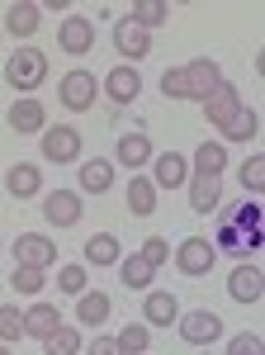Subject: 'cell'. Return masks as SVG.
<instances>
[{
	"label": "cell",
	"mask_w": 265,
	"mask_h": 355,
	"mask_svg": "<svg viewBox=\"0 0 265 355\" xmlns=\"http://www.w3.org/2000/svg\"><path fill=\"white\" fill-rule=\"evenodd\" d=\"M223 85V67L213 62V57H194L185 67H171L166 76H161V95L166 100H209L213 90Z\"/></svg>",
	"instance_id": "obj_1"
},
{
	"label": "cell",
	"mask_w": 265,
	"mask_h": 355,
	"mask_svg": "<svg viewBox=\"0 0 265 355\" xmlns=\"http://www.w3.org/2000/svg\"><path fill=\"white\" fill-rule=\"evenodd\" d=\"M5 81L15 85V90H38V85L48 81V53H38V48H19V53L5 62Z\"/></svg>",
	"instance_id": "obj_2"
},
{
	"label": "cell",
	"mask_w": 265,
	"mask_h": 355,
	"mask_svg": "<svg viewBox=\"0 0 265 355\" xmlns=\"http://www.w3.org/2000/svg\"><path fill=\"white\" fill-rule=\"evenodd\" d=\"M95 95H100V81H95V71H85V67H71V71L57 81V100L71 114L95 110Z\"/></svg>",
	"instance_id": "obj_3"
},
{
	"label": "cell",
	"mask_w": 265,
	"mask_h": 355,
	"mask_svg": "<svg viewBox=\"0 0 265 355\" xmlns=\"http://www.w3.org/2000/svg\"><path fill=\"white\" fill-rule=\"evenodd\" d=\"M213 261H218V251H213L209 237H185V242L176 246V270L189 275V279L209 275V270H213Z\"/></svg>",
	"instance_id": "obj_4"
},
{
	"label": "cell",
	"mask_w": 265,
	"mask_h": 355,
	"mask_svg": "<svg viewBox=\"0 0 265 355\" xmlns=\"http://www.w3.org/2000/svg\"><path fill=\"white\" fill-rule=\"evenodd\" d=\"M176 327H180V336H185L189 346H199V351H204V346H213V341L223 336V318L209 313V308H194V313H180V322H176Z\"/></svg>",
	"instance_id": "obj_5"
},
{
	"label": "cell",
	"mask_w": 265,
	"mask_h": 355,
	"mask_svg": "<svg viewBox=\"0 0 265 355\" xmlns=\"http://www.w3.org/2000/svg\"><path fill=\"white\" fill-rule=\"evenodd\" d=\"M57 261V242L43 232H19L15 237V266H33V270H48Z\"/></svg>",
	"instance_id": "obj_6"
},
{
	"label": "cell",
	"mask_w": 265,
	"mask_h": 355,
	"mask_svg": "<svg viewBox=\"0 0 265 355\" xmlns=\"http://www.w3.org/2000/svg\"><path fill=\"white\" fill-rule=\"evenodd\" d=\"M147 180L157 185V194L189 185V157H180V152H157V157H152V175H147Z\"/></svg>",
	"instance_id": "obj_7"
},
{
	"label": "cell",
	"mask_w": 265,
	"mask_h": 355,
	"mask_svg": "<svg viewBox=\"0 0 265 355\" xmlns=\"http://www.w3.org/2000/svg\"><path fill=\"white\" fill-rule=\"evenodd\" d=\"M57 48L67 57H85L95 48V24L90 19H80V15H67L62 24H57Z\"/></svg>",
	"instance_id": "obj_8"
},
{
	"label": "cell",
	"mask_w": 265,
	"mask_h": 355,
	"mask_svg": "<svg viewBox=\"0 0 265 355\" xmlns=\"http://www.w3.org/2000/svg\"><path fill=\"white\" fill-rule=\"evenodd\" d=\"M171 322H180V303L171 289H147L142 294V327H171Z\"/></svg>",
	"instance_id": "obj_9"
},
{
	"label": "cell",
	"mask_w": 265,
	"mask_h": 355,
	"mask_svg": "<svg viewBox=\"0 0 265 355\" xmlns=\"http://www.w3.org/2000/svg\"><path fill=\"white\" fill-rule=\"evenodd\" d=\"M43 157L53 166H67L80 157V133L71 123H57V128H43Z\"/></svg>",
	"instance_id": "obj_10"
},
{
	"label": "cell",
	"mask_w": 265,
	"mask_h": 355,
	"mask_svg": "<svg viewBox=\"0 0 265 355\" xmlns=\"http://www.w3.org/2000/svg\"><path fill=\"white\" fill-rule=\"evenodd\" d=\"M114 48H119V57L132 67V62H142V57L152 53V33H147V28H137L128 15H123V19L114 24Z\"/></svg>",
	"instance_id": "obj_11"
},
{
	"label": "cell",
	"mask_w": 265,
	"mask_h": 355,
	"mask_svg": "<svg viewBox=\"0 0 265 355\" xmlns=\"http://www.w3.org/2000/svg\"><path fill=\"white\" fill-rule=\"evenodd\" d=\"M228 299L256 308V303L265 299V275H261V266H237V270L228 275Z\"/></svg>",
	"instance_id": "obj_12"
},
{
	"label": "cell",
	"mask_w": 265,
	"mask_h": 355,
	"mask_svg": "<svg viewBox=\"0 0 265 355\" xmlns=\"http://www.w3.org/2000/svg\"><path fill=\"white\" fill-rule=\"evenodd\" d=\"M5 123H10L15 133H43V128H48V105H43V100H33V95H24V100H15V105H10Z\"/></svg>",
	"instance_id": "obj_13"
},
{
	"label": "cell",
	"mask_w": 265,
	"mask_h": 355,
	"mask_svg": "<svg viewBox=\"0 0 265 355\" xmlns=\"http://www.w3.org/2000/svg\"><path fill=\"white\" fill-rule=\"evenodd\" d=\"M43 218L53 223V227H76V223H80V194L76 190L43 194Z\"/></svg>",
	"instance_id": "obj_14"
},
{
	"label": "cell",
	"mask_w": 265,
	"mask_h": 355,
	"mask_svg": "<svg viewBox=\"0 0 265 355\" xmlns=\"http://www.w3.org/2000/svg\"><path fill=\"white\" fill-rule=\"evenodd\" d=\"M100 90H105L114 105H132V100L142 95V76H137V67H128V62H123V67H114L105 81H100Z\"/></svg>",
	"instance_id": "obj_15"
},
{
	"label": "cell",
	"mask_w": 265,
	"mask_h": 355,
	"mask_svg": "<svg viewBox=\"0 0 265 355\" xmlns=\"http://www.w3.org/2000/svg\"><path fill=\"white\" fill-rule=\"evenodd\" d=\"M152 157H157V152H152L147 133H123L119 142H114V162H119V166H128L132 175H137L142 166H152Z\"/></svg>",
	"instance_id": "obj_16"
},
{
	"label": "cell",
	"mask_w": 265,
	"mask_h": 355,
	"mask_svg": "<svg viewBox=\"0 0 265 355\" xmlns=\"http://www.w3.org/2000/svg\"><path fill=\"white\" fill-rule=\"evenodd\" d=\"M57 327H62V313H57V303L38 299V303H28V308H24V336H33V341H48Z\"/></svg>",
	"instance_id": "obj_17"
},
{
	"label": "cell",
	"mask_w": 265,
	"mask_h": 355,
	"mask_svg": "<svg viewBox=\"0 0 265 355\" xmlns=\"http://www.w3.org/2000/svg\"><path fill=\"white\" fill-rule=\"evenodd\" d=\"M223 171H228V147H223V142H199L194 157H189V175L223 180Z\"/></svg>",
	"instance_id": "obj_18"
},
{
	"label": "cell",
	"mask_w": 265,
	"mask_h": 355,
	"mask_svg": "<svg viewBox=\"0 0 265 355\" xmlns=\"http://www.w3.org/2000/svg\"><path fill=\"white\" fill-rule=\"evenodd\" d=\"M218 223H228V227H237L241 237H251V232H265V209H261V199H241L232 209H223Z\"/></svg>",
	"instance_id": "obj_19"
},
{
	"label": "cell",
	"mask_w": 265,
	"mask_h": 355,
	"mask_svg": "<svg viewBox=\"0 0 265 355\" xmlns=\"http://www.w3.org/2000/svg\"><path fill=\"white\" fill-rule=\"evenodd\" d=\"M38 19H43V5H38V0H15V5L5 10V33L33 38V33H38Z\"/></svg>",
	"instance_id": "obj_20"
},
{
	"label": "cell",
	"mask_w": 265,
	"mask_h": 355,
	"mask_svg": "<svg viewBox=\"0 0 265 355\" xmlns=\"http://www.w3.org/2000/svg\"><path fill=\"white\" fill-rule=\"evenodd\" d=\"M237 110H241V90L232 81H223L209 100H204V119H209V123H218V128H223V123H228Z\"/></svg>",
	"instance_id": "obj_21"
},
{
	"label": "cell",
	"mask_w": 265,
	"mask_h": 355,
	"mask_svg": "<svg viewBox=\"0 0 265 355\" xmlns=\"http://www.w3.org/2000/svg\"><path fill=\"white\" fill-rule=\"evenodd\" d=\"M109 313H114V303H109L105 289H85V294L76 299V322L80 327H105Z\"/></svg>",
	"instance_id": "obj_22"
},
{
	"label": "cell",
	"mask_w": 265,
	"mask_h": 355,
	"mask_svg": "<svg viewBox=\"0 0 265 355\" xmlns=\"http://www.w3.org/2000/svg\"><path fill=\"white\" fill-rule=\"evenodd\" d=\"M218 204H223V180H204V175H189V209L194 214H218Z\"/></svg>",
	"instance_id": "obj_23"
},
{
	"label": "cell",
	"mask_w": 265,
	"mask_h": 355,
	"mask_svg": "<svg viewBox=\"0 0 265 355\" xmlns=\"http://www.w3.org/2000/svg\"><path fill=\"white\" fill-rule=\"evenodd\" d=\"M5 190L15 194V199H33V194L43 190V175H38V166H28V162L10 166V171H5Z\"/></svg>",
	"instance_id": "obj_24"
},
{
	"label": "cell",
	"mask_w": 265,
	"mask_h": 355,
	"mask_svg": "<svg viewBox=\"0 0 265 355\" xmlns=\"http://www.w3.org/2000/svg\"><path fill=\"white\" fill-rule=\"evenodd\" d=\"M256 133H261V114L251 110V105H241V110L223 123V137H228V142H256ZM228 142H223V147H228Z\"/></svg>",
	"instance_id": "obj_25"
},
{
	"label": "cell",
	"mask_w": 265,
	"mask_h": 355,
	"mask_svg": "<svg viewBox=\"0 0 265 355\" xmlns=\"http://www.w3.org/2000/svg\"><path fill=\"white\" fill-rule=\"evenodd\" d=\"M128 214L132 218H152L157 214V185L147 175H132L128 180Z\"/></svg>",
	"instance_id": "obj_26"
},
{
	"label": "cell",
	"mask_w": 265,
	"mask_h": 355,
	"mask_svg": "<svg viewBox=\"0 0 265 355\" xmlns=\"http://www.w3.org/2000/svg\"><path fill=\"white\" fill-rule=\"evenodd\" d=\"M85 261H90V266H119V261H123V246H119L114 232H95V237L85 242Z\"/></svg>",
	"instance_id": "obj_27"
},
{
	"label": "cell",
	"mask_w": 265,
	"mask_h": 355,
	"mask_svg": "<svg viewBox=\"0 0 265 355\" xmlns=\"http://www.w3.org/2000/svg\"><path fill=\"white\" fill-rule=\"evenodd\" d=\"M114 185V162L95 157V162H80V190L85 194H105Z\"/></svg>",
	"instance_id": "obj_28"
},
{
	"label": "cell",
	"mask_w": 265,
	"mask_h": 355,
	"mask_svg": "<svg viewBox=\"0 0 265 355\" xmlns=\"http://www.w3.org/2000/svg\"><path fill=\"white\" fill-rule=\"evenodd\" d=\"M128 19L137 28H147V33H152V28H161L166 19H171V5H166V0H132V15H128Z\"/></svg>",
	"instance_id": "obj_29"
},
{
	"label": "cell",
	"mask_w": 265,
	"mask_h": 355,
	"mask_svg": "<svg viewBox=\"0 0 265 355\" xmlns=\"http://www.w3.org/2000/svg\"><path fill=\"white\" fill-rule=\"evenodd\" d=\"M119 279H123L128 289H142V294H147L152 279H157V270H152L142 256H123V261H119Z\"/></svg>",
	"instance_id": "obj_30"
},
{
	"label": "cell",
	"mask_w": 265,
	"mask_h": 355,
	"mask_svg": "<svg viewBox=\"0 0 265 355\" xmlns=\"http://www.w3.org/2000/svg\"><path fill=\"white\" fill-rule=\"evenodd\" d=\"M237 180H241V190L251 194V199H261V190H265V157H261V152H251V157L241 162Z\"/></svg>",
	"instance_id": "obj_31"
},
{
	"label": "cell",
	"mask_w": 265,
	"mask_h": 355,
	"mask_svg": "<svg viewBox=\"0 0 265 355\" xmlns=\"http://www.w3.org/2000/svg\"><path fill=\"white\" fill-rule=\"evenodd\" d=\"M114 346H119V355H147V346H152V331L142 327V322H128V327L114 336Z\"/></svg>",
	"instance_id": "obj_32"
},
{
	"label": "cell",
	"mask_w": 265,
	"mask_h": 355,
	"mask_svg": "<svg viewBox=\"0 0 265 355\" xmlns=\"http://www.w3.org/2000/svg\"><path fill=\"white\" fill-rule=\"evenodd\" d=\"M24 336V313L15 303H0V346H15Z\"/></svg>",
	"instance_id": "obj_33"
},
{
	"label": "cell",
	"mask_w": 265,
	"mask_h": 355,
	"mask_svg": "<svg viewBox=\"0 0 265 355\" xmlns=\"http://www.w3.org/2000/svg\"><path fill=\"white\" fill-rule=\"evenodd\" d=\"M10 284H15V294H43V289H48V270H33V266H15Z\"/></svg>",
	"instance_id": "obj_34"
},
{
	"label": "cell",
	"mask_w": 265,
	"mask_h": 355,
	"mask_svg": "<svg viewBox=\"0 0 265 355\" xmlns=\"http://www.w3.org/2000/svg\"><path fill=\"white\" fill-rule=\"evenodd\" d=\"M43 355H80V331H71L67 322L43 341Z\"/></svg>",
	"instance_id": "obj_35"
},
{
	"label": "cell",
	"mask_w": 265,
	"mask_h": 355,
	"mask_svg": "<svg viewBox=\"0 0 265 355\" xmlns=\"http://www.w3.org/2000/svg\"><path fill=\"white\" fill-rule=\"evenodd\" d=\"M57 289H62V294H85V289H90V275H85V266H62V270H57Z\"/></svg>",
	"instance_id": "obj_36"
},
{
	"label": "cell",
	"mask_w": 265,
	"mask_h": 355,
	"mask_svg": "<svg viewBox=\"0 0 265 355\" xmlns=\"http://www.w3.org/2000/svg\"><path fill=\"white\" fill-rule=\"evenodd\" d=\"M137 256H142V261H147V266H152V270H161V266H166V261H171V242H166V237H147V242H142V251H137Z\"/></svg>",
	"instance_id": "obj_37"
},
{
	"label": "cell",
	"mask_w": 265,
	"mask_h": 355,
	"mask_svg": "<svg viewBox=\"0 0 265 355\" xmlns=\"http://www.w3.org/2000/svg\"><path fill=\"white\" fill-rule=\"evenodd\" d=\"M228 355H265L261 331H237V336L228 341Z\"/></svg>",
	"instance_id": "obj_38"
},
{
	"label": "cell",
	"mask_w": 265,
	"mask_h": 355,
	"mask_svg": "<svg viewBox=\"0 0 265 355\" xmlns=\"http://www.w3.org/2000/svg\"><path fill=\"white\" fill-rule=\"evenodd\" d=\"M209 242H213V251H232V256H246V251H241V232H237V227H228V223H218V232H213Z\"/></svg>",
	"instance_id": "obj_39"
},
{
	"label": "cell",
	"mask_w": 265,
	"mask_h": 355,
	"mask_svg": "<svg viewBox=\"0 0 265 355\" xmlns=\"http://www.w3.org/2000/svg\"><path fill=\"white\" fill-rule=\"evenodd\" d=\"M85 355H119V346H114V336H95V341L85 346Z\"/></svg>",
	"instance_id": "obj_40"
},
{
	"label": "cell",
	"mask_w": 265,
	"mask_h": 355,
	"mask_svg": "<svg viewBox=\"0 0 265 355\" xmlns=\"http://www.w3.org/2000/svg\"><path fill=\"white\" fill-rule=\"evenodd\" d=\"M0 355H10V346H0Z\"/></svg>",
	"instance_id": "obj_41"
},
{
	"label": "cell",
	"mask_w": 265,
	"mask_h": 355,
	"mask_svg": "<svg viewBox=\"0 0 265 355\" xmlns=\"http://www.w3.org/2000/svg\"><path fill=\"white\" fill-rule=\"evenodd\" d=\"M199 355H209V351H199Z\"/></svg>",
	"instance_id": "obj_42"
}]
</instances>
